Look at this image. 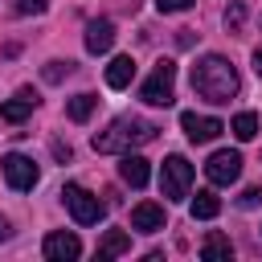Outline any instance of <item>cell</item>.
I'll return each mask as SVG.
<instances>
[{
	"label": "cell",
	"instance_id": "cell-1",
	"mask_svg": "<svg viewBox=\"0 0 262 262\" xmlns=\"http://www.w3.org/2000/svg\"><path fill=\"white\" fill-rule=\"evenodd\" d=\"M192 90H196L201 98H209V102H229V98L242 90V78H237V70H233L229 57L205 53V57L192 66Z\"/></svg>",
	"mask_w": 262,
	"mask_h": 262
},
{
	"label": "cell",
	"instance_id": "cell-2",
	"mask_svg": "<svg viewBox=\"0 0 262 262\" xmlns=\"http://www.w3.org/2000/svg\"><path fill=\"white\" fill-rule=\"evenodd\" d=\"M156 123H143V119H115L106 131H98L90 143H94V151H102V156H123V151H135V147H143V143H151L156 139Z\"/></svg>",
	"mask_w": 262,
	"mask_h": 262
},
{
	"label": "cell",
	"instance_id": "cell-3",
	"mask_svg": "<svg viewBox=\"0 0 262 262\" xmlns=\"http://www.w3.org/2000/svg\"><path fill=\"white\" fill-rule=\"evenodd\" d=\"M139 98L147 106H172V98H176V61H168V57L156 61L147 82L139 86Z\"/></svg>",
	"mask_w": 262,
	"mask_h": 262
},
{
	"label": "cell",
	"instance_id": "cell-4",
	"mask_svg": "<svg viewBox=\"0 0 262 262\" xmlns=\"http://www.w3.org/2000/svg\"><path fill=\"white\" fill-rule=\"evenodd\" d=\"M188 188H192V164L184 156H168L164 168H160V192L168 201H184Z\"/></svg>",
	"mask_w": 262,
	"mask_h": 262
},
{
	"label": "cell",
	"instance_id": "cell-5",
	"mask_svg": "<svg viewBox=\"0 0 262 262\" xmlns=\"http://www.w3.org/2000/svg\"><path fill=\"white\" fill-rule=\"evenodd\" d=\"M61 201H66V209L74 213L78 225H98L102 213H106V205H102L94 192H86L82 184H66V188H61Z\"/></svg>",
	"mask_w": 262,
	"mask_h": 262
},
{
	"label": "cell",
	"instance_id": "cell-6",
	"mask_svg": "<svg viewBox=\"0 0 262 262\" xmlns=\"http://www.w3.org/2000/svg\"><path fill=\"white\" fill-rule=\"evenodd\" d=\"M0 168H4V180H8V188H16V192H29V188L41 180L37 164H33L29 156H20V151H8V156L0 160Z\"/></svg>",
	"mask_w": 262,
	"mask_h": 262
},
{
	"label": "cell",
	"instance_id": "cell-7",
	"mask_svg": "<svg viewBox=\"0 0 262 262\" xmlns=\"http://www.w3.org/2000/svg\"><path fill=\"white\" fill-rule=\"evenodd\" d=\"M205 176H209L213 184H233V180L242 176V156H237V151H229V147L213 151V156H209V164H205Z\"/></svg>",
	"mask_w": 262,
	"mask_h": 262
},
{
	"label": "cell",
	"instance_id": "cell-8",
	"mask_svg": "<svg viewBox=\"0 0 262 262\" xmlns=\"http://www.w3.org/2000/svg\"><path fill=\"white\" fill-rule=\"evenodd\" d=\"M180 127H184V135H188L192 143H209V139H217V135L225 131L221 119H213V115H196V111H184V115H180Z\"/></svg>",
	"mask_w": 262,
	"mask_h": 262
},
{
	"label": "cell",
	"instance_id": "cell-9",
	"mask_svg": "<svg viewBox=\"0 0 262 262\" xmlns=\"http://www.w3.org/2000/svg\"><path fill=\"white\" fill-rule=\"evenodd\" d=\"M45 258L49 262H74L78 254H82V242H78V233H66V229H53L49 237H45Z\"/></svg>",
	"mask_w": 262,
	"mask_h": 262
},
{
	"label": "cell",
	"instance_id": "cell-10",
	"mask_svg": "<svg viewBox=\"0 0 262 262\" xmlns=\"http://www.w3.org/2000/svg\"><path fill=\"white\" fill-rule=\"evenodd\" d=\"M37 102H41V98H37V90L20 86V90H16V94H12V98L0 106V119H4V123H25V119L37 111Z\"/></svg>",
	"mask_w": 262,
	"mask_h": 262
},
{
	"label": "cell",
	"instance_id": "cell-11",
	"mask_svg": "<svg viewBox=\"0 0 262 262\" xmlns=\"http://www.w3.org/2000/svg\"><path fill=\"white\" fill-rule=\"evenodd\" d=\"M131 229H139V233H156V229H164V205H156V201H139V205L131 209Z\"/></svg>",
	"mask_w": 262,
	"mask_h": 262
},
{
	"label": "cell",
	"instance_id": "cell-12",
	"mask_svg": "<svg viewBox=\"0 0 262 262\" xmlns=\"http://www.w3.org/2000/svg\"><path fill=\"white\" fill-rule=\"evenodd\" d=\"M119 176H123L131 188H143L151 172H147V160H143V156H135V151H123V160H119Z\"/></svg>",
	"mask_w": 262,
	"mask_h": 262
},
{
	"label": "cell",
	"instance_id": "cell-13",
	"mask_svg": "<svg viewBox=\"0 0 262 262\" xmlns=\"http://www.w3.org/2000/svg\"><path fill=\"white\" fill-rule=\"evenodd\" d=\"M115 45V25L111 20H90L86 25V49L90 53H106Z\"/></svg>",
	"mask_w": 262,
	"mask_h": 262
},
{
	"label": "cell",
	"instance_id": "cell-14",
	"mask_svg": "<svg viewBox=\"0 0 262 262\" xmlns=\"http://www.w3.org/2000/svg\"><path fill=\"white\" fill-rule=\"evenodd\" d=\"M131 78H135V61H131L127 53L111 57V66H106V86H111V90H127Z\"/></svg>",
	"mask_w": 262,
	"mask_h": 262
},
{
	"label": "cell",
	"instance_id": "cell-15",
	"mask_svg": "<svg viewBox=\"0 0 262 262\" xmlns=\"http://www.w3.org/2000/svg\"><path fill=\"white\" fill-rule=\"evenodd\" d=\"M188 213H192V221H213V217L221 213V196H217L213 188H201V192L188 201Z\"/></svg>",
	"mask_w": 262,
	"mask_h": 262
},
{
	"label": "cell",
	"instance_id": "cell-16",
	"mask_svg": "<svg viewBox=\"0 0 262 262\" xmlns=\"http://www.w3.org/2000/svg\"><path fill=\"white\" fill-rule=\"evenodd\" d=\"M127 250H131V237H127L123 229H106V237L98 242L94 254H98V262H106V258H119V254H127Z\"/></svg>",
	"mask_w": 262,
	"mask_h": 262
},
{
	"label": "cell",
	"instance_id": "cell-17",
	"mask_svg": "<svg viewBox=\"0 0 262 262\" xmlns=\"http://www.w3.org/2000/svg\"><path fill=\"white\" fill-rule=\"evenodd\" d=\"M201 258H205V262H229V258H233L229 237H225V233H209L205 246H201Z\"/></svg>",
	"mask_w": 262,
	"mask_h": 262
},
{
	"label": "cell",
	"instance_id": "cell-18",
	"mask_svg": "<svg viewBox=\"0 0 262 262\" xmlns=\"http://www.w3.org/2000/svg\"><path fill=\"white\" fill-rule=\"evenodd\" d=\"M94 106H98V98H94V94H74V98L66 102V115H70L74 123H86V119L94 115Z\"/></svg>",
	"mask_w": 262,
	"mask_h": 262
},
{
	"label": "cell",
	"instance_id": "cell-19",
	"mask_svg": "<svg viewBox=\"0 0 262 262\" xmlns=\"http://www.w3.org/2000/svg\"><path fill=\"white\" fill-rule=\"evenodd\" d=\"M229 131H233L237 139H254V135H258V115H254V111H242V115H233Z\"/></svg>",
	"mask_w": 262,
	"mask_h": 262
},
{
	"label": "cell",
	"instance_id": "cell-20",
	"mask_svg": "<svg viewBox=\"0 0 262 262\" xmlns=\"http://www.w3.org/2000/svg\"><path fill=\"white\" fill-rule=\"evenodd\" d=\"M242 20H246V4H242V0H233V4L225 8V29H229V33H237V29H242Z\"/></svg>",
	"mask_w": 262,
	"mask_h": 262
},
{
	"label": "cell",
	"instance_id": "cell-21",
	"mask_svg": "<svg viewBox=\"0 0 262 262\" xmlns=\"http://www.w3.org/2000/svg\"><path fill=\"white\" fill-rule=\"evenodd\" d=\"M70 70H74V61H49V66H45L41 74H45V82H61V78H66Z\"/></svg>",
	"mask_w": 262,
	"mask_h": 262
},
{
	"label": "cell",
	"instance_id": "cell-22",
	"mask_svg": "<svg viewBox=\"0 0 262 262\" xmlns=\"http://www.w3.org/2000/svg\"><path fill=\"white\" fill-rule=\"evenodd\" d=\"M12 8H16L20 16H37V12H45V8H49V0H16Z\"/></svg>",
	"mask_w": 262,
	"mask_h": 262
},
{
	"label": "cell",
	"instance_id": "cell-23",
	"mask_svg": "<svg viewBox=\"0 0 262 262\" xmlns=\"http://www.w3.org/2000/svg\"><path fill=\"white\" fill-rule=\"evenodd\" d=\"M192 4H196V0H156L160 12H188Z\"/></svg>",
	"mask_w": 262,
	"mask_h": 262
},
{
	"label": "cell",
	"instance_id": "cell-24",
	"mask_svg": "<svg viewBox=\"0 0 262 262\" xmlns=\"http://www.w3.org/2000/svg\"><path fill=\"white\" fill-rule=\"evenodd\" d=\"M258 201H262V188H246V192L237 196V205H242V209H254Z\"/></svg>",
	"mask_w": 262,
	"mask_h": 262
},
{
	"label": "cell",
	"instance_id": "cell-25",
	"mask_svg": "<svg viewBox=\"0 0 262 262\" xmlns=\"http://www.w3.org/2000/svg\"><path fill=\"white\" fill-rule=\"evenodd\" d=\"M53 156H57V160H70V143H61V139H53Z\"/></svg>",
	"mask_w": 262,
	"mask_h": 262
},
{
	"label": "cell",
	"instance_id": "cell-26",
	"mask_svg": "<svg viewBox=\"0 0 262 262\" xmlns=\"http://www.w3.org/2000/svg\"><path fill=\"white\" fill-rule=\"evenodd\" d=\"M254 74H258V78H262V45H258V49H254Z\"/></svg>",
	"mask_w": 262,
	"mask_h": 262
},
{
	"label": "cell",
	"instance_id": "cell-27",
	"mask_svg": "<svg viewBox=\"0 0 262 262\" xmlns=\"http://www.w3.org/2000/svg\"><path fill=\"white\" fill-rule=\"evenodd\" d=\"M8 233H12L8 229V217H0V242H8Z\"/></svg>",
	"mask_w": 262,
	"mask_h": 262
}]
</instances>
